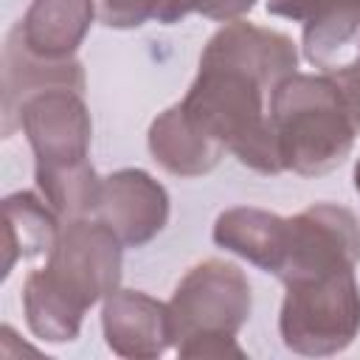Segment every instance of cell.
Returning <instances> with one entry per match:
<instances>
[{"instance_id": "6da1fadb", "label": "cell", "mask_w": 360, "mask_h": 360, "mask_svg": "<svg viewBox=\"0 0 360 360\" xmlns=\"http://www.w3.org/2000/svg\"><path fill=\"white\" fill-rule=\"evenodd\" d=\"M295 68L298 48L287 34L233 20L205 42L200 70L180 104L242 166L278 174L284 166L270 124V98Z\"/></svg>"}, {"instance_id": "7a4b0ae2", "label": "cell", "mask_w": 360, "mask_h": 360, "mask_svg": "<svg viewBox=\"0 0 360 360\" xmlns=\"http://www.w3.org/2000/svg\"><path fill=\"white\" fill-rule=\"evenodd\" d=\"M121 250V239L96 217L65 219L45 267L25 278L28 329L48 343L76 340L87 309L118 290Z\"/></svg>"}, {"instance_id": "3957f363", "label": "cell", "mask_w": 360, "mask_h": 360, "mask_svg": "<svg viewBox=\"0 0 360 360\" xmlns=\"http://www.w3.org/2000/svg\"><path fill=\"white\" fill-rule=\"evenodd\" d=\"M31 152L42 200L62 217H93L101 177L90 163V112L76 90H45L31 96L17 115Z\"/></svg>"}, {"instance_id": "277c9868", "label": "cell", "mask_w": 360, "mask_h": 360, "mask_svg": "<svg viewBox=\"0 0 360 360\" xmlns=\"http://www.w3.org/2000/svg\"><path fill=\"white\" fill-rule=\"evenodd\" d=\"M270 124L284 172L301 177L338 169L360 129L329 73H290L273 90Z\"/></svg>"}, {"instance_id": "5b68a950", "label": "cell", "mask_w": 360, "mask_h": 360, "mask_svg": "<svg viewBox=\"0 0 360 360\" xmlns=\"http://www.w3.org/2000/svg\"><path fill=\"white\" fill-rule=\"evenodd\" d=\"M253 307L248 276L222 259L186 270L169 301L172 346L180 357H245L236 343Z\"/></svg>"}, {"instance_id": "8992f818", "label": "cell", "mask_w": 360, "mask_h": 360, "mask_svg": "<svg viewBox=\"0 0 360 360\" xmlns=\"http://www.w3.org/2000/svg\"><path fill=\"white\" fill-rule=\"evenodd\" d=\"M278 332L290 352L329 357L360 332V284L354 267L321 270L284 281Z\"/></svg>"}, {"instance_id": "52a82bcc", "label": "cell", "mask_w": 360, "mask_h": 360, "mask_svg": "<svg viewBox=\"0 0 360 360\" xmlns=\"http://www.w3.org/2000/svg\"><path fill=\"white\" fill-rule=\"evenodd\" d=\"M287 250L276 278L357 267L360 262V219L354 211L335 202H315L295 217H287Z\"/></svg>"}, {"instance_id": "ba28073f", "label": "cell", "mask_w": 360, "mask_h": 360, "mask_svg": "<svg viewBox=\"0 0 360 360\" xmlns=\"http://www.w3.org/2000/svg\"><path fill=\"white\" fill-rule=\"evenodd\" d=\"M93 217L104 222L124 248H141L166 228L169 191L143 169H118L101 177Z\"/></svg>"}, {"instance_id": "9c48e42d", "label": "cell", "mask_w": 360, "mask_h": 360, "mask_svg": "<svg viewBox=\"0 0 360 360\" xmlns=\"http://www.w3.org/2000/svg\"><path fill=\"white\" fill-rule=\"evenodd\" d=\"M267 11L301 22L304 56L326 73L360 56V0H267Z\"/></svg>"}, {"instance_id": "30bf717a", "label": "cell", "mask_w": 360, "mask_h": 360, "mask_svg": "<svg viewBox=\"0 0 360 360\" xmlns=\"http://www.w3.org/2000/svg\"><path fill=\"white\" fill-rule=\"evenodd\" d=\"M101 329L112 354L129 360H152L172 346L169 304L141 290L110 292L101 307Z\"/></svg>"}, {"instance_id": "8fae6325", "label": "cell", "mask_w": 360, "mask_h": 360, "mask_svg": "<svg viewBox=\"0 0 360 360\" xmlns=\"http://www.w3.org/2000/svg\"><path fill=\"white\" fill-rule=\"evenodd\" d=\"M93 17V0H31L28 11L11 31L31 56L45 62H68L76 59Z\"/></svg>"}, {"instance_id": "7c38bea8", "label": "cell", "mask_w": 360, "mask_h": 360, "mask_svg": "<svg viewBox=\"0 0 360 360\" xmlns=\"http://www.w3.org/2000/svg\"><path fill=\"white\" fill-rule=\"evenodd\" d=\"M45 90H76L84 93V68L79 59L45 62L31 56L14 31L6 37L3 48V135L17 127L20 107Z\"/></svg>"}, {"instance_id": "4fadbf2b", "label": "cell", "mask_w": 360, "mask_h": 360, "mask_svg": "<svg viewBox=\"0 0 360 360\" xmlns=\"http://www.w3.org/2000/svg\"><path fill=\"white\" fill-rule=\"evenodd\" d=\"M149 152L169 174L202 177L211 169H217V163L225 155V146H219L211 135H205L177 101L152 121Z\"/></svg>"}, {"instance_id": "5bb4252c", "label": "cell", "mask_w": 360, "mask_h": 360, "mask_svg": "<svg viewBox=\"0 0 360 360\" xmlns=\"http://www.w3.org/2000/svg\"><path fill=\"white\" fill-rule=\"evenodd\" d=\"M287 217H278L264 208H228L214 222V242L245 262L256 264L264 273L278 276L284 250H287Z\"/></svg>"}, {"instance_id": "9a60e30c", "label": "cell", "mask_w": 360, "mask_h": 360, "mask_svg": "<svg viewBox=\"0 0 360 360\" xmlns=\"http://www.w3.org/2000/svg\"><path fill=\"white\" fill-rule=\"evenodd\" d=\"M62 217L34 191H17L3 200V278L17 259L48 256L59 239Z\"/></svg>"}, {"instance_id": "2e32d148", "label": "cell", "mask_w": 360, "mask_h": 360, "mask_svg": "<svg viewBox=\"0 0 360 360\" xmlns=\"http://www.w3.org/2000/svg\"><path fill=\"white\" fill-rule=\"evenodd\" d=\"M208 0H98V20L107 28H141L149 20L172 25L188 14H202Z\"/></svg>"}, {"instance_id": "e0dca14e", "label": "cell", "mask_w": 360, "mask_h": 360, "mask_svg": "<svg viewBox=\"0 0 360 360\" xmlns=\"http://www.w3.org/2000/svg\"><path fill=\"white\" fill-rule=\"evenodd\" d=\"M329 76L338 82V87H340V93H343L349 110H352V118H354V124L360 127V56L352 59L349 65L332 70Z\"/></svg>"}, {"instance_id": "ac0fdd59", "label": "cell", "mask_w": 360, "mask_h": 360, "mask_svg": "<svg viewBox=\"0 0 360 360\" xmlns=\"http://www.w3.org/2000/svg\"><path fill=\"white\" fill-rule=\"evenodd\" d=\"M253 6H256V0H208L202 17L219 20V22H233L242 14H248Z\"/></svg>"}, {"instance_id": "d6986e66", "label": "cell", "mask_w": 360, "mask_h": 360, "mask_svg": "<svg viewBox=\"0 0 360 360\" xmlns=\"http://www.w3.org/2000/svg\"><path fill=\"white\" fill-rule=\"evenodd\" d=\"M354 188H357V194H360V158H357V163H354Z\"/></svg>"}]
</instances>
